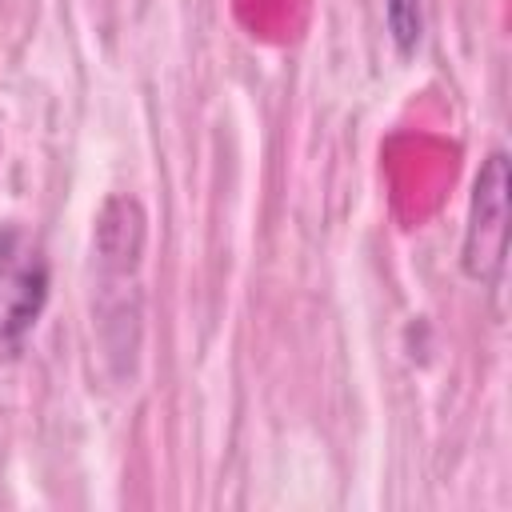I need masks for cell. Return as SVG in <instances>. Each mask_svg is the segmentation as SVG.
<instances>
[{
  "instance_id": "cell-4",
  "label": "cell",
  "mask_w": 512,
  "mask_h": 512,
  "mask_svg": "<svg viewBox=\"0 0 512 512\" xmlns=\"http://www.w3.org/2000/svg\"><path fill=\"white\" fill-rule=\"evenodd\" d=\"M384 20L396 52H412L424 36V0H384Z\"/></svg>"
},
{
  "instance_id": "cell-1",
  "label": "cell",
  "mask_w": 512,
  "mask_h": 512,
  "mask_svg": "<svg viewBox=\"0 0 512 512\" xmlns=\"http://www.w3.org/2000/svg\"><path fill=\"white\" fill-rule=\"evenodd\" d=\"M504 252H508V152L496 148L472 180L468 228L460 248L464 276L476 284H496L504 272Z\"/></svg>"
},
{
  "instance_id": "cell-2",
  "label": "cell",
  "mask_w": 512,
  "mask_h": 512,
  "mask_svg": "<svg viewBox=\"0 0 512 512\" xmlns=\"http://www.w3.org/2000/svg\"><path fill=\"white\" fill-rule=\"evenodd\" d=\"M48 256L24 228L0 232V344H20L48 304Z\"/></svg>"
},
{
  "instance_id": "cell-3",
  "label": "cell",
  "mask_w": 512,
  "mask_h": 512,
  "mask_svg": "<svg viewBox=\"0 0 512 512\" xmlns=\"http://www.w3.org/2000/svg\"><path fill=\"white\" fill-rule=\"evenodd\" d=\"M96 248L104 256V264L112 268H132L140 248H144V216L136 208V200H108V208L100 212L96 224Z\"/></svg>"
}]
</instances>
